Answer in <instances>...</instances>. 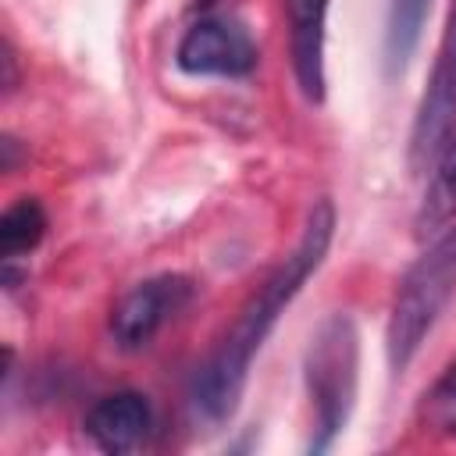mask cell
I'll return each instance as SVG.
<instances>
[{
  "label": "cell",
  "instance_id": "cell-1",
  "mask_svg": "<svg viewBox=\"0 0 456 456\" xmlns=\"http://www.w3.org/2000/svg\"><path fill=\"white\" fill-rule=\"evenodd\" d=\"M331 235H335V207H331V200H317L306 214L296 249L278 264V271L242 306L239 321L232 324V331L221 338V346L200 367V374L192 381V406L207 424H221L235 413L253 356L260 353L264 338L271 335V328L278 324V317L292 303V296L303 289V281L321 267V260L331 246Z\"/></svg>",
  "mask_w": 456,
  "mask_h": 456
},
{
  "label": "cell",
  "instance_id": "cell-2",
  "mask_svg": "<svg viewBox=\"0 0 456 456\" xmlns=\"http://www.w3.org/2000/svg\"><path fill=\"white\" fill-rule=\"evenodd\" d=\"M452 292H456V224L442 228V235L406 267L395 289L388 331H385L388 363L395 374L410 367V360L417 356L420 342L435 328Z\"/></svg>",
  "mask_w": 456,
  "mask_h": 456
},
{
  "label": "cell",
  "instance_id": "cell-3",
  "mask_svg": "<svg viewBox=\"0 0 456 456\" xmlns=\"http://www.w3.org/2000/svg\"><path fill=\"white\" fill-rule=\"evenodd\" d=\"M356 363L360 338L346 314H331L310 338L306 349V388L314 403V438L310 452H328L349 420L356 399Z\"/></svg>",
  "mask_w": 456,
  "mask_h": 456
},
{
  "label": "cell",
  "instance_id": "cell-4",
  "mask_svg": "<svg viewBox=\"0 0 456 456\" xmlns=\"http://www.w3.org/2000/svg\"><path fill=\"white\" fill-rule=\"evenodd\" d=\"M452 128H456V0L449 7L438 57H435V68H431V78H428V89L420 96L413 132H410V167L417 175L431 167V160L438 157Z\"/></svg>",
  "mask_w": 456,
  "mask_h": 456
},
{
  "label": "cell",
  "instance_id": "cell-5",
  "mask_svg": "<svg viewBox=\"0 0 456 456\" xmlns=\"http://www.w3.org/2000/svg\"><path fill=\"white\" fill-rule=\"evenodd\" d=\"M178 68L185 75H221L242 78L256 64V46L249 32L232 18H200L178 43Z\"/></svg>",
  "mask_w": 456,
  "mask_h": 456
},
{
  "label": "cell",
  "instance_id": "cell-6",
  "mask_svg": "<svg viewBox=\"0 0 456 456\" xmlns=\"http://www.w3.org/2000/svg\"><path fill=\"white\" fill-rule=\"evenodd\" d=\"M192 296V281L182 274H157L139 281L110 314V335L121 349H142L167 317H175Z\"/></svg>",
  "mask_w": 456,
  "mask_h": 456
},
{
  "label": "cell",
  "instance_id": "cell-7",
  "mask_svg": "<svg viewBox=\"0 0 456 456\" xmlns=\"http://www.w3.org/2000/svg\"><path fill=\"white\" fill-rule=\"evenodd\" d=\"M150 424H153V413H150L146 395H139V392L103 395L86 413V435L93 438L96 449H103L110 456L139 449L142 438L150 435Z\"/></svg>",
  "mask_w": 456,
  "mask_h": 456
},
{
  "label": "cell",
  "instance_id": "cell-8",
  "mask_svg": "<svg viewBox=\"0 0 456 456\" xmlns=\"http://www.w3.org/2000/svg\"><path fill=\"white\" fill-rule=\"evenodd\" d=\"M292 25V68L306 100H324V18L328 0H285Z\"/></svg>",
  "mask_w": 456,
  "mask_h": 456
},
{
  "label": "cell",
  "instance_id": "cell-9",
  "mask_svg": "<svg viewBox=\"0 0 456 456\" xmlns=\"http://www.w3.org/2000/svg\"><path fill=\"white\" fill-rule=\"evenodd\" d=\"M428 171H431V182L417 210V235H435L449 228L456 217V135L445 139V146L438 150Z\"/></svg>",
  "mask_w": 456,
  "mask_h": 456
},
{
  "label": "cell",
  "instance_id": "cell-10",
  "mask_svg": "<svg viewBox=\"0 0 456 456\" xmlns=\"http://www.w3.org/2000/svg\"><path fill=\"white\" fill-rule=\"evenodd\" d=\"M431 0H392L388 4V18H385V71L399 75L424 32Z\"/></svg>",
  "mask_w": 456,
  "mask_h": 456
},
{
  "label": "cell",
  "instance_id": "cell-11",
  "mask_svg": "<svg viewBox=\"0 0 456 456\" xmlns=\"http://www.w3.org/2000/svg\"><path fill=\"white\" fill-rule=\"evenodd\" d=\"M43 235H46V214L36 200L25 196V200H18L4 210V217H0V253H4V260H14V256L36 249Z\"/></svg>",
  "mask_w": 456,
  "mask_h": 456
},
{
  "label": "cell",
  "instance_id": "cell-12",
  "mask_svg": "<svg viewBox=\"0 0 456 456\" xmlns=\"http://www.w3.org/2000/svg\"><path fill=\"white\" fill-rule=\"evenodd\" d=\"M438 388H456V360H452V367H449V374L442 378V385Z\"/></svg>",
  "mask_w": 456,
  "mask_h": 456
}]
</instances>
